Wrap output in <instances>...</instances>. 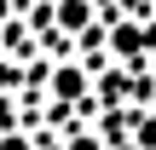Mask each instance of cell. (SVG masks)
Masks as SVG:
<instances>
[{
  "label": "cell",
  "instance_id": "cell-8",
  "mask_svg": "<svg viewBox=\"0 0 156 150\" xmlns=\"http://www.w3.org/2000/svg\"><path fill=\"white\" fill-rule=\"evenodd\" d=\"M6 17H12V0H0V23H6Z\"/></svg>",
  "mask_w": 156,
  "mask_h": 150
},
{
  "label": "cell",
  "instance_id": "cell-7",
  "mask_svg": "<svg viewBox=\"0 0 156 150\" xmlns=\"http://www.w3.org/2000/svg\"><path fill=\"white\" fill-rule=\"evenodd\" d=\"M12 81H17V64H12V58H0V92H6Z\"/></svg>",
  "mask_w": 156,
  "mask_h": 150
},
{
  "label": "cell",
  "instance_id": "cell-4",
  "mask_svg": "<svg viewBox=\"0 0 156 150\" xmlns=\"http://www.w3.org/2000/svg\"><path fill=\"white\" fill-rule=\"evenodd\" d=\"M133 145H139V150H156V110L133 121Z\"/></svg>",
  "mask_w": 156,
  "mask_h": 150
},
{
  "label": "cell",
  "instance_id": "cell-3",
  "mask_svg": "<svg viewBox=\"0 0 156 150\" xmlns=\"http://www.w3.org/2000/svg\"><path fill=\"white\" fill-rule=\"evenodd\" d=\"M52 98H58V104L87 98V69H81V64H58V69H52Z\"/></svg>",
  "mask_w": 156,
  "mask_h": 150
},
{
  "label": "cell",
  "instance_id": "cell-6",
  "mask_svg": "<svg viewBox=\"0 0 156 150\" xmlns=\"http://www.w3.org/2000/svg\"><path fill=\"white\" fill-rule=\"evenodd\" d=\"M0 150H35V145H29V133H0Z\"/></svg>",
  "mask_w": 156,
  "mask_h": 150
},
{
  "label": "cell",
  "instance_id": "cell-5",
  "mask_svg": "<svg viewBox=\"0 0 156 150\" xmlns=\"http://www.w3.org/2000/svg\"><path fill=\"white\" fill-rule=\"evenodd\" d=\"M69 150H104L98 133H69Z\"/></svg>",
  "mask_w": 156,
  "mask_h": 150
},
{
  "label": "cell",
  "instance_id": "cell-2",
  "mask_svg": "<svg viewBox=\"0 0 156 150\" xmlns=\"http://www.w3.org/2000/svg\"><path fill=\"white\" fill-rule=\"evenodd\" d=\"M151 40H156V29H145V23H133V17L110 29V52H116L122 64H139V58L151 52Z\"/></svg>",
  "mask_w": 156,
  "mask_h": 150
},
{
  "label": "cell",
  "instance_id": "cell-1",
  "mask_svg": "<svg viewBox=\"0 0 156 150\" xmlns=\"http://www.w3.org/2000/svg\"><path fill=\"white\" fill-rule=\"evenodd\" d=\"M52 23L64 35H93L98 29V0H52Z\"/></svg>",
  "mask_w": 156,
  "mask_h": 150
}]
</instances>
